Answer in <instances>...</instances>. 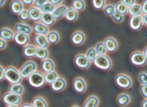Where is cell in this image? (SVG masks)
Masks as SVG:
<instances>
[{
  "label": "cell",
  "instance_id": "cell-1",
  "mask_svg": "<svg viewBox=\"0 0 147 107\" xmlns=\"http://www.w3.org/2000/svg\"><path fill=\"white\" fill-rule=\"evenodd\" d=\"M5 79L10 84H19L23 79L19 69L13 66H8L5 69Z\"/></svg>",
  "mask_w": 147,
  "mask_h": 107
},
{
  "label": "cell",
  "instance_id": "cell-2",
  "mask_svg": "<svg viewBox=\"0 0 147 107\" xmlns=\"http://www.w3.org/2000/svg\"><path fill=\"white\" fill-rule=\"evenodd\" d=\"M92 63L98 69L103 71H109L112 67V59L107 54L97 56Z\"/></svg>",
  "mask_w": 147,
  "mask_h": 107
},
{
  "label": "cell",
  "instance_id": "cell-3",
  "mask_svg": "<svg viewBox=\"0 0 147 107\" xmlns=\"http://www.w3.org/2000/svg\"><path fill=\"white\" fill-rule=\"evenodd\" d=\"M28 81L32 87L36 88H41L45 85L46 81L45 78V74L43 72L36 70L30 74L28 77Z\"/></svg>",
  "mask_w": 147,
  "mask_h": 107
},
{
  "label": "cell",
  "instance_id": "cell-4",
  "mask_svg": "<svg viewBox=\"0 0 147 107\" xmlns=\"http://www.w3.org/2000/svg\"><path fill=\"white\" fill-rule=\"evenodd\" d=\"M130 61L134 66L137 67H143L147 64V58L144 55L143 51H134L130 55Z\"/></svg>",
  "mask_w": 147,
  "mask_h": 107
},
{
  "label": "cell",
  "instance_id": "cell-5",
  "mask_svg": "<svg viewBox=\"0 0 147 107\" xmlns=\"http://www.w3.org/2000/svg\"><path fill=\"white\" fill-rule=\"evenodd\" d=\"M37 63L34 60L30 59L26 61L20 68V72L23 79H27L28 77L37 70Z\"/></svg>",
  "mask_w": 147,
  "mask_h": 107
},
{
  "label": "cell",
  "instance_id": "cell-6",
  "mask_svg": "<svg viewBox=\"0 0 147 107\" xmlns=\"http://www.w3.org/2000/svg\"><path fill=\"white\" fill-rule=\"evenodd\" d=\"M115 83L123 90H127L132 86V79L129 75L124 73L118 74L115 77Z\"/></svg>",
  "mask_w": 147,
  "mask_h": 107
},
{
  "label": "cell",
  "instance_id": "cell-7",
  "mask_svg": "<svg viewBox=\"0 0 147 107\" xmlns=\"http://www.w3.org/2000/svg\"><path fill=\"white\" fill-rule=\"evenodd\" d=\"M3 101L5 105H20L22 101L21 95L16 94L10 92H5L2 98Z\"/></svg>",
  "mask_w": 147,
  "mask_h": 107
},
{
  "label": "cell",
  "instance_id": "cell-8",
  "mask_svg": "<svg viewBox=\"0 0 147 107\" xmlns=\"http://www.w3.org/2000/svg\"><path fill=\"white\" fill-rule=\"evenodd\" d=\"M74 63L78 69L83 70L88 69L91 65V62L86 57L85 54L81 53L76 55L74 59Z\"/></svg>",
  "mask_w": 147,
  "mask_h": 107
},
{
  "label": "cell",
  "instance_id": "cell-9",
  "mask_svg": "<svg viewBox=\"0 0 147 107\" xmlns=\"http://www.w3.org/2000/svg\"><path fill=\"white\" fill-rule=\"evenodd\" d=\"M72 87L76 93L79 94H82L86 92L87 85L84 78L82 77H77L73 81Z\"/></svg>",
  "mask_w": 147,
  "mask_h": 107
},
{
  "label": "cell",
  "instance_id": "cell-10",
  "mask_svg": "<svg viewBox=\"0 0 147 107\" xmlns=\"http://www.w3.org/2000/svg\"><path fill=\"white\" fill-rule=\"evenodd\" d=\"M67 81L63 77H58L52 83L51 88L52 90L55 92H60L63 91L67 87Z\"/></svg>",
  "mask_w": 147,
  "mask_h": 107
},
{
  "label": "cell",
  "instance_id": "cell-11",
  "mask_svg": "<svg viewBox=\"0 0 147 107\" xmlns=\"http://www.w3.org/2000/svg\"><path fill=\"white\" fill-rule=\"evenodd\" d=\"M86 36L82 31L77 30L72 33L70 37V41L76 46H81L85 42Z\"/></svg>",
  "mask_w": 147,
  "mask_h": 107
},
{
  "label": "cell",
  "instance_id": "cell-12",
  "mask_svg": "<svg viewBox=\"0 0 147 107\" xmlns=\"http://www.w3.org/2000/svg\"><path fill=\"white\" fill-rule=\"evenodd\" d=\"M128 25L130 29L134 31L140 30L143 27V23L141 15H136V16H131L128 22Z\"/></svg>",
  "mask_w": 147,
  "mask_h": 107
},
{
  "label": "cell",
  "instance_id": "cell-13",
  "mask_svg": "<svg viewBox=\"0 0 147 107\" xmlns=\"http://www.w3.org/2000/svg\"><path fill=\"white\" fill-rule=\"evenodd\" d=\"M106 46L107 52L114 53L118 50L119 45L117 41L113 37H107L103 41Z\"/></svg>",
  "mask_w": 147,
  "mask_h": 107
},
{
  "label": "cell",
  "instance_id": "cell-14",
  "mask_svg": "<svg viewBox=\"0 0 147 107\" xmlns=\"http://www.w3.org/2000/svg\"><path fill=\"white\" fill-rule=\"evenodd\" d=\"M33 41L37 47L47 48L49 46V43L47 41L46 36L44 35L36 34L33 38Z\"/></svg>",
  "mask_w": 147,
  "mask_h": 107
},
{
  "label": "cell",
  "instance_id": "cell-15",
  "mask_svg": "<svg viewBox=\"0 0 147 107\" xmlns=\"http://www.w3.org/2000/svg\"><path fill=\"white\" fill-rule=\"evenodd\" d=\"M55 68H56V65H55L54 61L49 57L43 60L41 63V69L44 74L54 71Z\"/></svg>",
  "mask_w": 147,
  "mask_h": 107
},
{
  "label": "cell",
  "instance_id": "cell-16",
  "mask_svg": "<svg viewBox=\"0 0 147 107\" xmlns=\"http://www.w3.org/2000/svg\"><path fill=\"white\" fill-rule=\"evenodd\" d=\"M14 40L16 43H17L18 45L22 46H26L30 42L29 35L22 32L15 33Z\"/></svg>",
  "mask_w": 147,
  "mask_h": 107
},
{
  "label": "cell",
  "instance_id": "cell-17",
  "mask_svg": "<svg viewBox=\"0 0 147 107\" xmlns=\"http://www.w3.org/2000/svg\"><path fill=\"white\" fill-rule=\"evenodd\" d=\"M37 46L32 44H28L23 46L22 52L23 55L27 59H32L36 57V52L37 50Z\"/></svg>",
  "mask_w": 147,
  "mask_h": 107
},
{
  "label": "cell",
  "instance_id": "cell-18",
  "mask_svg": "<svg viewBox=\"0 0 147 107\" xmlns=\"http://www.w3.org/2000/svg\"><path fill=\"white\" fill-rule=\"evenodd\" d=\"M10 9L13 14L19 15L24 10V5L21 0H12L10 3Z\"/></svg>",
  "mask_w": 147,
  "mask_h": 107
},
{
  "label": "cell",
  "instance_id": "cell-19",
  "mask_svg": "<svg viewBox=\"0 0 147 107\" xmlns=\"http://www.w3.org/2000/svg\"><path fill=\"white\" fill-rule=\"evenodd\" d=\"M15 33L11 28L3 27L0 30V38L7 41H11L14 40Z\"/></svg>",
  "mask_w": 147,
  "mask_h": 107
},
{
  "label": "cell",
  "instance_id": "cell-20",
  "mask_svg": "<svg viewBox=\"0 0 147 107\" xmlns=\"http://www.w3.org/2000/svg\"><path fill=\"white\" fill-rule=\"evenodd\" d=\"M68 7L65 5H60L56 7L54 12L52 13L54 19L56 20H59L65 17V13H66Z\"/></svg>",
  "mask_w": 147,
  "mask_h": 107
},
{
  "label": "cell",
  "instance_id": "cell-21",
  "mask_svg": "<svg viewBox=\"0 0 147 107\" xmlns=\"http://www.w3.org/2000/svg\"><path fill=\"white\" fill-rule=\"evenodd\" d=\"M14 29L16 32L24 33L27 35H30L33 30L32 28L30 27V25L25 23H16L15 25Z\"/></svg>",
  "mask_w": 147,
  "mask_h": 107
},
{
  "label": "cell",
  "instance_id": "cell-22",
  "mask_svg": "<svg viewBox=\"0 0 147 107\" xmlns=\"http://www.w3.org/2000/svg\"><path fill=\"white\" fill-rule=\"evenodd\" d=\"M28 14H29L30 20L36 23L40 22L42 15V12L40 9L35 7H32L28 10Z\"/></svg>",
  "mask_w": 147,
  "mask_h": 107
},
{
  "label": "cell",
  "instance_id": "cell-23",
  "mask_svg": "<svg viewBox=\"0 0 147 107\" xmlns=\"http://www.w3.org/2000/svg\"><path fill=\"white\" fill-rule=\"evenodd\" d=\"M32 30L37 34L47 35L49 32V27L41 22H36L33 25Z\"/></svg>",
  "mask_w": 147,
  "mask_h": 107
},
{
  "label": "cell",
  "instance_id": "cell-24",
  "mask_svg": "<svg viewBox=\"0 0 147 107\" xmlns=\"http://www.w3.org/2000/svg\"><path fill=\"white\" fill-rule=\"evenodd\" d=\"M130 96L127 92H123L118 95L116 99V103L120 106H125L130 103Z\"/></svg>",
  "mask_w": 147,
  "mask_h": 107
},
{
  "label": "cell",
  "instance_id": "cell-25",
  "mask_svg": "<svg viewBox=\"0 0 147 107\" xmlns=\"http://www.w3.org/2000/svg\"><path fill=\"white\" fill-rule=\"evenodd\" d=\"M41 22L44 25H45L48 27H50L55 24L56 20L54 19L51 13H42Z\"/></svg>",
  "mask_w": 147,
  "mask_h": 107
},
{
  "label": "cell",
  "instance_id": "cell-26",
  "mask_svg": "<svg viewBox=\"0 0 147 107\" xmlns=\"http://www.w3.org/2000/svg\"><path fill=\"white\" fill-rule=\"evenodd\" d=\"M46 38L49 44H51V45H56L59 43L60 40L59 34L56 30L49 31L46 35Z\"/></svg>",
  "mask_w": 147,
  "mask_h": 107
},
{
  "label": "cell",
  "instance_id": "cell-27",
  "mask_svg": "<svg viewBox=\"0 0 147 107\" xmlns=\"http://www.w3.org/2000/svg\"><path fill=\"white\" fill-rule=\"evenodd\" d=\"M99 100L96 95H90L86 98L82 107H98Z\"/></svg>",
  "mask_w": 147,
  "mask_h": 107
},
{
  "label": "cell",
  "instance_id": "cell-28",
  "mask_svg": "<svg viewBox=\"0 0 147 107\" xmlns=\"http://www.w3.org/2000/svg\"><path fill=\"white\" fill-rule=\"evenodd\" d=\"M78 11L74 9L72 7H69L67 9L64 17L69 22H74L78 20Z\"/></svg>",
  "mask_w": 147,
  "mask_h": 107
},
{
  "label": "cell",
  "instance_id": "cell-29",
  "mask_svg": "<svg viewBox=\"0 0 147 107\" xmlns=\"http://www.w3.org/2000/svg\"><path fill=\"white\" fill-rule=\"evenodd\" d=\"M31 103L34 107H49L47 100L43 97L40 96H37L34 98Z\"/></svg>",
  "mask_w": 147,
  "mask_h": 107
},
{
  "label": "cell",
  "instance_id": "cell-30",
  "mask_svg": "<svg viewBox=\"0 0 147 107\" xmlns=\"http://www.w3.org/2000/svg\"><path fill=\"white\" fill-rule=\"evenodd\" d=\"M9 91L13 94L22 96L25 92V88L21 83L10 84L9 87Z\"/></svg>",
  "mask_w": 147,
  "mask_h": 107
},
{
  "label": "cell",
  "instance_id": "cell-31",
  "mask_svg": "<svg viewBox=\"0 0 147 107\" xmlns=\"http://www.w3.org/2000/svg\"><path fill=\"white\" fill-rule=\"evenodd\" d=\"M128 14L130 16H136V15H141L143 14L142 9H141V5L134 4L132 7H128Z\"/></svg>",
  "mask_w": 147,
  "mask_h": 107
},
{
  "label": "cell",
  "instance_id": "cell-32",
  "mask_svg": "<svg viewBox=\"0 0 147 107\" xmlns=\"http://www.w3.org/2000/svg\"><path fill=\"white\" fill-rule=\"evenodd\" d=\"M49 56V51L47 48H37L36 52V57L39 60H45L47 59Z\"/></svg>",
  "mask_w": 147,
  "mask_h": 107
},
{
  "label": "cell",
  "instance_id": "cell-33",
  "mask_svg": "<svg viewBox=\"0 0 147 107\" xmlns=\"http://www.w3.org/2000/svg\"><path fill=\"white\" fill-rule=\"evenodd\" d=\"M128 7L125 5L122 1H118L115 5V10L117 13L122 15H125L128 13Z\"/></svg>",
  "mask_w": 147,
  "mask_h": 107
},
{
  "label": "cell",
  "instance_id": "cell-34",
  "mask_svg": "<svg viewBox=\"0 0 147 107\" xmlns=\"http://www.w3.org/2000/svg\"><path fill=\"white\" fill-rule=\"evenodd\" d=\"M71 5V7L78 12L83 11L86 7L85 2L84 0H72Z\"/></svg>",
  "mask_w": 147,
  "mask_h": 107
},
{
  "label": "cell",
  "instance_id": "cell-35",
  "mask_svg": "<svg viewBox=\"0 0 147 107\" xmlns=\"http://www.w3.org/2000/svg\"><path fill=\"white\" fill-rule=\"evenodd\" d=\"M58 77V74L55 70L54 71L50 72L45 74V78L46 83L48 85H51Z\"/></svg>",
  "mask_w": 147,
  "mask_h": 107
},
{
  "label": "cell",
  "instance_id": "cell-36",
  "mask_svg": "<svg viewBox=\"0 0 147 107\" xmlns=\"http://www.w3.org/2000/svg\"><path fill=\"white\" fill-rule=\"evenodd\" d=\"M95 49L98 56L99 55H105L107 53L106 46L103 41H99L96 45Z\"/></svg>",
  "mask_w": 147,
  "mask_h": 107
},
{
  "label": "cell",
  "instance_id": "cell-37",
  "mask_svg": "<svg viewBox=\"0 0 147 107\" xmlns=\"http://www.w3.org/2000/svg\"><path fill=\"white\" fill-rule=\"evenodd\" d=\"M56 9V6L52 5L50 2H47L45 4L43 5L40 9L42 13H52L54 12V10Z\"/></svg>",
  "mask_w": 147,
  "mask_h": 107
},
{
  "label": "cell",
  "instance_id": "cell-38",
  "mask_svg": "<svg viewBox=\"0 0 147 107\" xmlns=\"http://www.w3.org/2000/svg\"><path fill=\"white\" fill-rule=\"evenodd\" d=\"M86 57H87L88 59L90 61L91 63H92L94 59L96 58L98 56L97 54L96 50L95 49V47H90L87 49V50L86 51V53L85 54Z\"/></svg>",
  "mask_w": 147,
  "mask_h": 107
},
{
  "label": "cell",
  "instance_id": "cell-39",
  "mask_svg": "<svg viewBox=\"0 0 147 107\" xmlns=\"http://www.w3.org/2000/svg\"><path fill=\"white\" fill-rule=\"evenodd\" d=\"M91 1L92 7L96 10H100L103 9L105 7L106 0H91Z\"/></svg>",
  "mask_w": 147,
  "mask_h": 107
},
{
  "label": "cell",
  "instance_id": "cell-40",
  "mask_svg": "<svg viewBox=\"0 0 147 107\" xmlns=\"http://www.w3.org/2000/svg\"><path fill=\"white\" fill-rule=\"evenodd\" d=\"M115 11V5L112 4L107 5V6L104 8V13L105 14L108 15V16H111L112 14Z\"/></svg>",
  "mask_w": 147,
  "mask_h": 107
},
{
  "label": "cell",
  "instance_id": "cell-41",
  "mask_svg": "<svg viewBox=\"0 0 147 107\" xmlns=\"http://www.w3.org/2000/svg\"><path fill=\"white\" fill-rule=\"evenodd\" d=\"M138 79L141 85H147V72H141L138 74Z\"/></svg>",
  "mask_w": 147,
  "mask_h": 107
},
{
  "label": "cell",
  "instance_id": "cell-42",
  "mask_svg": "<svg viewBox=\"0 0 147 107\" xmlns=\"http://www.w3.org/2000/svg\"><path fill=\"white\" fill-rule=\"evenodd\" d=\"M20 20L23 22H27L28 21L30 20L29 14H28V10H23V11L19 14Z\"/></svg>",
  "mask_w": 147,
  "mask_h": 107
},
{
  "label": "cell",
  "instance_id": "cell-43",
  "mask_svg": "<svg viewBox=\"0 0 147 107\" xmlns=\"http://www.w3.org/2000/svg\"><path fill=\"white\" fill-rule=\"evenodd\" d=\"M111 18L114 21L115 23H120L123 22L124 20V15H122L117 13L116 11H115L111 15Z\"/></svg>",
  "mask_w": 147,
  "mask_h": 107
},
{
  "label": "cell",
  "instance_id": "cell-44",
  "mask_svg": "<svg viewBox=\"0 0 147 107\" xmlns=\"http://www.w3.org/2000/svg\"><path fill=\"white\" fill-rule=\"evenodd\" d=\"M140 91L143 97L145 99H147V85H141Z\"/></svg>",
  "mask_w": 147,
  "mask_h": 107
},
{
  "label": "cell",
  "instance_id": "cell-45",
  "mask_svg": "<svg viewBox=\"0 0 147 107\" xmlns=\"http://www.w3.org/2000/svg\"><path fill=\"white\" fill-rule=\"evenodd\" d=\"M47 2H48V0H34V5L35 7L40 9V8L43 6V5L45 4Z\"/></svg>",
  "mask_w": 147,
  "mask_h": 107
},
{
  "label": "cell",
  "instance_id": "cell-46",
  "mask_svg": "<svg viewBox=\"0 0 147 107\" xmlns=\"http://www.w3.org/2000/svg\"><path fill=\"white\" fill-rule=\"evenodd\" d=\"M121 1H122L128 7H132V5L136 4V0H121Z\"/></svg>",
  "mask_w": 147,
  "mask_h": 107
},
{
  "label": "cell",
  "instance_id": "cell-47",
  "mask_svg": "<svg viewBox=\"0 0 147 107\" xmlns=\"http://www.w3.org/2000/svg\"><path fill=\"white\" fill-rule=\"evenodd\" d=\"M141 6L142 9L143 14H147V0H143Z\"/></svg>",
  "mask_w": 147,
  "mask_h": 107
},
{
  "label": "cell",
  "instance_id": "cell-48",
  "mask_svg": "<svg viewBox=\"0 0 147 107\" xmlns=\"http://www.w3.org/2000/svg\"><path fill=\"white\" fill-rule=\"evenodd\" d=\"M7 41L0 38V50H4V49L7 47Z\"/></svg>",
  "mask_w": 147,
  "mask_h": 107
},
{
  "label": "cell",
  "instance_id": "cell-49",
  "mask_svg": "<svg viewBox=\"0 0 147 107\" xmlns=\"http://www.w3.org/2000/svg\"><path fill=\"white\" fill-rule=\"evenodd\" d=\"M5 79V69L0 65V82Z\"/></svg>",
  "mask_w": 147,
  "mask_h": 107
},
{
  "label": "cell",
  "instance_id": "cell-50",
  "mask_svg": "<svg viewBox=\"0 0 147 107\" xmlns=\"http://www.w3.org/2000/svg\"><path fill=\"white\" fill-rule=\"evenodd\" d=\"M48 1L52 5H54V6H59L62 3L64 0H48Z\"/></svg>",
  "mask_w": 147,
  "mask_h": 107
},
{
  "label": "cell",
  "instance_id": "cell-51",
  "mask_svg": "<svg viewBox=\"0 0 147 107\" xmlns=\"http://www.w3.org/2000/svg\"><path fill=\"white\" fill-rule=\"evenodd\" d=\"M23 5H27V6H32L34 3V0H21Z\"/></svg>",
  "mask_w": 147,
  "mask_h": 107
},
{
  "label": "cell",
  "instance_id": "cell-52",
  "mask_svg": "<svg viewBox=\"0 0 147 107\" xmlns=\"http://www.w3.org/2000/svg\"><path fill=\"white\" fill-rule=\"evenodd\" d=\"M20 107H34L32 103H24L21 104Z\"/></svg>",
  "mask_w": 147,
  "mask_h": 107
},
{
  "label": "cell",
  "instance_id": "cell-53",
  "mask_svg": "<svg viewBox=\"0 0 147 107\" xmlns=\"http://www.w3.org/2000/svg\"><path fill=\"white\" fill-rule=\"evenodd\" d=\"M142 20L143 24L147 27V14H143L142 16Z\"/></svg>",
  "mask_w": 147,
  "mask_h": 107
},
{
  "label": "cell",
  "instance_id": "cell-54",
  "mask_svg": "<svg viewBox=\"0 0 147 107\" xmlns=\"http://www.w3.org/2000/svg\"><path fill=\"white\" fill-rule=\"evenodd\" d=\"M141 107H147V99H145V100L142 101Z\"/></svg>",
  "mask_w": 147,
  "mask_h": 107
},
{
  "label": "cell",
  "instance_id": "cell-55",
  "mask_svg": "<svg viewBox=\"0 0 147 107\" xmlns=\"http://www.w3.org/2000/svg\"><path fill=\"white\" fill-rule=\"evenodd\" d=\"M143 52L144 54V55H145V57L147 58V45L145 46V48H143Z\"/></svg>",
  "mask_w": 147,
  "mask_h": 107
},
{
  "label": "cell",
  "instance_id": "cell-56",
  "mask_svg": "<svg viewBox=\"0 0 147 107\" xmlns=\"http://www.w3.org/2000/svg\"><path fill=\"white\" fill-rule=\"evenodd\" d=\"M7 0H0V7H1L3 6V5L5 4Z\"/></svg>",
  "mask_w": 147,
  "mask_h": 107
},
{
  "label": "cell",
  "instance_id": "cell-57",
  "mask_svg": "<svg viewBox=\"0 0 147 107\" xmlns=\"http://www.w3.org/2000/svg\"><path fill=\"white\" fill-rule=\"evenodd\" d=\"M5 107H20L19 105H6Z\"/></svg>",
  "mask_w": 147,
  "mask_h": 107
},
{
  "label": "cell",
  "instance_id": "cell-58",
  "mask_svg": "<svg viewBox=\"0 0 147 107\" xmlns=\"http://www.w3.org/2000/svg\"><path fill=\"white\" fill-rule=\"evenodd\" d=\"M71 107H80L78 105H72Z\"/></svg>",
  "mask_w": 147,
  "mask_h": 107
}]
</instances>
